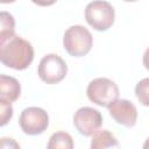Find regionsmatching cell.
<instances>
[{"label":"cell","instance_id":"cell-17","mask_svg":"<svg viewBox=\"0 0 149 149\" xmlns=\"http://www.w3.org/2000/svg\"><path fill=\"white\" fill-rule=\"evenodd\" d=\"M143 148H144V149H148V148H149V137L146 140V142H144V144H143Z\"/></svg>","mask_w":149,"mask_h":149},{"label":"cell","instance_id":"cell-6","mask_svg":"<svg viewBox=\"0 0 149 149\" xmlns=\"http://www.w3.org/2000/svg\"><path fill=\"white\" fill-rule=\"evenodd\" d=\"M19 125L27 135H40L49 126L48 113L41 107H27L21 112Z\"/></svg>","mask_w":149,"mask_h":149},{"label":"cell","instance_id":"cell-12","mask_svg":"<svg viewBox=\"0 0 149 149\" xmlns=\"http://www.w3.org/2000/svg\"><path fill=\"white\" fill-rule=\"evenodd\" d=\"M47 147L48 149H72L73 141L70 134L65 132H56L50 136Z\"/></svg>","mask_w":149,"mask_h":149},{"label":"cell","instance_id":"cell-19","mask_svg":"<svg viewBox=\"0 0 149 149\" xmlns=\"http://www.w3.org/2000/svg\"><path fill=\"white\" fill-rule=\"evenodd\" d=\"M125 2H135V1H137V0H123Z\"/></svg>","mask_w":149,"mask_h":149},{"label":"cell","instance_id":"cell-3","mask_svg":"<svg viewBox=\"0 0 149 149\" xmlns=\"http://www.w3.org/2000/svg\"><path fill=\"white\" fill-rule=\"evenodd\" d=\"M115 19L113 6L105 0H93L85 8L86 22L98 31H106L112 27Z\"/></svg>","mask_w":149,"mask_h":149},{"label":"cell","instance_id":"cell-2","mask_svg":"<svg viewBox=\"0 0 149 149\" xmlns=\"http://www.w3.org/2000/svg\"><path fill=\"white\" fill-rule=\"evenodd\" d=\"M63 45L66 52L73 57H81L90 52L93 45V37L88 29L74 24L65 30Z\"/></svg>","mask_w":149,"mask_h":149},{"label":"cell","instance_id":"cell-15","mask_svg":"<svg viewBox=\"0 0 149 149\" xmlns=\"http://www.w3.org/2000/svg\"><path fill=\"white\" fill-rule=\"evenodd\" d=\"M35 5H37V6H51V5H54L57 0H31Z\"/></svg>","mask_w":149,"mask_h":149},{"label":"cell","instance_id":"cell-11","mask_svg":"<svg viewBox=\"0 0 149 149\" xmlns=\"http://www.w3.org/2000/svg\"><path fill=\"white\" fill-rule=\"evenodd\" d=\"M0 43L15 36V21L12 14L1 12L0 14Z\"/></svg>","mask_w":149,"mask_h":149},{"label":"cell","instance_id":"cell-5","mask_svg":"<svg viewBox=\"0 0 149 149\" xmlns=\"http://www.w3.org/2000/svg\"><path fill=\"white\" fill-rule=\"evenodd\" d=\"M68 72L66 63L56 54L45 55L38 64L37 73L42 81L47 84H57L62 81Z\"/></svg>","mask_w":149,"mask_h":149},{"label":"cell","instance_id":"cell-16","mask_svg":"<svg viewBox=\"0 0 149 149\" xmlns=\"http://www.w3.org/2000/svg\"><path fill=\"white\" fill-rule=\"evenodd\" d=\"M143 65L147 70H149V47L146 49V51L143 54Z\"/></svg>","mask_w":149,"mask_h":149},{"label":"cell","instance_id":"cell-7","mask_svg":"<svg viewBox=\"0 0 149 149\" xmlns=\"http://www.w3.org/2000/svg\"><path fill=\"white\" fill-rule=\"evenodd\" d=\"M101 113L92 107H80L73 115V125L76 129L84 136H92L101 126Z\"/></svg>","mask_w":149,"mask_h":149},{"label":"cell","instance_id":"cell-13","mask_svg":"<svg viewBox=\"0 0 149 149\" xmlns=\"http://www.w3.org/2000/svg\"><path fill=\"white\" fill-rule=\"evenodd\" d=\"M135 94L141 105L149 107V77L141 79L136 84Z\"/></svg>","mask_w":149,"mask_h":149},{"label":"cell","instance_id":"cell-18","mask_svg":"<svg viewBox=\"0 0 149 149\" xmlns=\"http://www.w3.org/2000/svg\"><path fill=\"white\" fill-rule=\"evenodd\" d=\"M15 0H0L1 3H10V2H14Z\"/></svg>","mask_w":149,"mask_h":149},{"label":"cell","instance_id":"cell-10","mask_svg":"<svg viewBox=\"0 0 149 149\" xmlns=\"http://www.w3.org/2000/svg\"><path fill=\"white\" fill-rule=\"evenodd\" d=\"M111 147H119V143L115 136L107 129H98L92 135V141H91L92 149H104Z\"/></svg>","mask_w":149,"mask_h":149},{"label":"cell","instance_id":"cell-4","mask_svg":"<svg viewBox=\"0 0 149 149\" xmlns=\"http://www.w3.org/2000/svg\"><path fill=\"white\" fill-rule=\"evenodd\" d=\"M86 94L93 104L101 107H108L119 98V87L108 78H95L90 81Z\"/></svg>","mask_w":149,"mask_h":149},{"label":"cell","instance_id":"cell-1","mask_svg":"<svg viewBox=\"0 0 149 149\" xmlns=\"http://www.w3.org/2000/svg\"><path fill=\"white\" fill-rule=\"evenodd\" d=\"M34 59V48L30 42L20 36L0 43V61L14 70H26Z\"/></svg>","mask_w":149,"mask_h":149},{"label":"cell","instance_id":"cell-9","mask_svg":"<svg viewBox=\"0 0 149 149\" xmlns=\"http://www.w3.org/2000/svg\"><path fill=\"white\" fill-rule=\"evenodd\" d=\"M21 94V85L14 77L1 74L0 76V99L7 101H15Z\"/></svg>","mask_w":149,"mask_h":149},{"label":"cell","instance_id":"cell-8","mask_svg":"<svg viewBox=\"0 0 149 149\" xmlns=\"http://www.w3.org/2000/svg\"><path fill=\"white\" fill-rule=\"evenodd\" d=\"M109 115L125 127H134L137 121V109L135 105L127 99H116L108 107Z\"/></svg>","mask_w":149,"mask_h":149},{"label":"cell","instance_id":"cell-14","mask_svg":"<svg viewBox=\"0 0 149 149\" xmlns=\"http://www.w3.org/2000/svg\"><path fill=\"white\" fill-rule=\"evenodd\" d=\"M0 116H1V126H5L13 116V107L12 102L5 99H0Z\"/></svg>","mask_w":149,"mask_h":149}]
</instances>
